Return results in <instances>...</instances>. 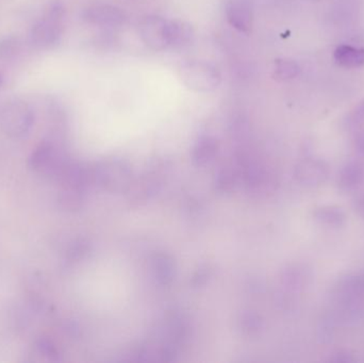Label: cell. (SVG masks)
Wrapping results in <instances>:
<instances>
[{
    "mask_svg": "<svg viewBox=\"0 0 364 363\" xmlns=\"http://www.w3.org/2000/svg\"><path fill=\"white\" fill-rule=\"evenodd\" d=\"M179 77L189 89L196 92L215 91L221 83V75L205 61H191L179 69Z\"/></svg>",
    "mask_w": 364,
    "mask_h": 363,
    "instance_id": "obj_1",
    "label": "cell"
},
{
    "mask_svg": "<svg viewBox=\"0 0 364 363\" xmlns=\"http://www.w3.org/2000/svg\"><path fill=\"white\" fill-rule=\"evenodd\" d=\"M34 114L32 107L22 100L8 102L0 112V126L6 135L22 137L32 129Z\"/></svg>",
    "mask_w": 364,
    "mask_h": 363,
    "instance_id": "obj_2",
    "label": "cell"
},
{
    "mask_svg": "<svg viewBox=\"0 0 364 363\" xmlns=\"http://www.w3.org/2000/svg\"><path fill=\"white\" fill-rule=\"evenodd\" d=\"M65 163L58 149L51 143L43 142L36 147L30 158V166L34 171L45 176H59Z\"/></svg>",
    "mask_w": 364,
    "mask_h": 363,
    "instance_id": "obj_3",
    "label": "cell"
},
{
    "mask_svg": "<svg viewBox=\"0 0 364 363\" xmlns=\"http://www.w3.org/2000/svg\"><path fill=\"white\" fill-rule=\"evenodd\" d=\"M60 10L53 9L48 18L34 25L30 32V41L36 48H51L59 44L62 30L59 24Z\"/></svg>",
    "mask_w": 364,
    "mask_h": 363,
    "instance_id": "obj_4",
    "label": "cell"
},
{
    "mask_svg": "<svg viewBox=\"0 0 364 363\" xmlns=\"http://www.w3.org/2000/svg\"><path fill=\"white\" fill-rule=\"evenodd\" d=\"M139 30L142 41L150 49L160 51L168 47V20L161 16L147 15L142 18Z\"/></svg>",
    "mask_w": 364,
    "mask_h": 363,
    "instance_id": "obj_5",
    "label": "cell"
},
{
    "mask_svg": "<svg viewBox=\"0 0 364 363\" xmlns=\"http://www.w3.org/2000/svg\"><path fill=\"white\" fill-rule=\"evenodd\" d=\"M82 20L102 28H119L126 22V14L119 8L111 5L90 6L83 10Z\"/></svg>",
    "mask_w": 364,
    "mask_h": 363,
    "instance_id": "obj_6",
    "label": "cell"
},
{
    "mask_svg": "<svg viewBox=\"0 0 364 363\" xmlns=\"http://www.w3.org/2000/svg\"><path fill=\"white\" fill-rule=\"evenodd\" d=\"M226 16L230 26L242 34H250L252 29V11L245 0H230L226 6Z\"/></svg>",
    "mask_w": 364,
    "mask_h": 363,
    "instance_id": "obj_7",
    "label": "cell"
},
{
    "mask_svg": "<svg viewBox=\"0 0 364 363\" xmlns=\"http://www.w3.org/2000/svg\"><path fill=\"white\" fill-rule=\"evenodd\" d=\"M328 165L321 160H307L297 169V177L302 184L308 186H318L328 178Z\"/></svg>",
    "mask_w": 364,
    "mask_h": 363,
    "instance_id": "obj_8",
    "label": "cell"
},
{
    "mask_svg": "<svg viewBox=\"0 0 364 363\" xmlns=\"http://www.w3.org/2000/svg\"><path fill=\"white\" fill-rule=\"evenodd\" d=\"M194 30L189 22L181 20L168 22V46L175 49L184 48L192 43Z\"/></svg>",
    "mask_w": 364,
    "mask_h": 363,
    "instance_id": "obj_9",
    "label": "cell"
},
{
    "mask_svg": "<svg viewBox=\"0 0 364 363\" xmlns=\"http://www.w3.org/2000/svg\"><path fill=\"white\" fill-rule=\"evenodd\" d=\"M345 296L364 297V270L340 279L332 290L331 299Z\"/></svg>",
    "mask_w": 364,
    "mask_h": 363,
    "instance_id": "obj_10",
    "label": "cell"
},
{
    "mask_svg": "<svg viewBox=\"0 0 364 363\" xmlns=\"http://www.w3.org/2000/svg\"><path fill=\"white\" fill-rule=\"evenodd\" d=\"M335 60L346 69H357L364 65V48L341 45L335 51Z\"/></svg>",
    "mask_w": 364,
    "mask_h": 363,
    "instance_id": "obj_11",
    "label": "cell"
},
{
    "mask_svg": "<svg viewBox=\"0 0 364 363\" xmlns=\"http://www.w3.org/2000/svg\"><path fill=\"white\" fill-rule=\"evenodd\" d=\"M364 180V169L358 162H349L341 170L338 184L343 190H353Z\"/></svg>",
    "mask_w": 364,
    "mask_h": 363,
    "instance_id": "obj_12",
    "label": "cell"
},
{
    "mask_svg": "<svg viewBox=\"0 0 364 363\" xmlns=\"http://www.w3.org/2000/svg\"><path fill=\"white\" fill-rule=\"evenodd\" d=\"M314 217L321 224L330 227H340L346 221V215L342 209L336 206H323L314 211Z\"/></svg>",
    "mask_w": 364,
    "mask_h": 363,
    "instance_id": "obj_13",
    "label": "cell"
},
{
    "mask_svg": "<svg viewBox=\"0 0 364 363\" xmlns=\"http://www.w3.org/2000/svg\"><path fill=\"white\" fill-rule=\"evenodd\" d=\"M299 65L292 59H277L273 65V76L279 81H289L297 77Z\"/></svg>",
    "mask_w": 364,
    "mask_h": 363,
    "instance_id": "obj_14",
    "label": "cell"
},
{
    "mask_svg": "<svg viewBox=\"0 0 364 363\" xmlns=\"http://www.w3.org/2000/svg\"><path fill=\"white\" fill-rule=\"evenodd\" d=\"M34 352H36V355H40L41 357H43V359L47 358L50 360L51 358H53L57 355V350L48 340L41 339L34 344Z\"/></svg>",
    "mask_w": 364,
    "mask_h": 363,
    "instance_id": "obj_15",
    "label": "cell"
},
{
    "mask_svg": "<svg viewBox=\"0 0 364 363\" xmlns=\"http://www.w3.org/2000/svg\"><path fill=\"white\" fill-rule=\"evenodd\" d=\"M364 123V100L355 107L347 118L349 127H355Z\"/></svg>",
    "mask_w": 364,
    "mask_h": 363,
    "instance_id": "obj_16",
    "label": "cell"
},
{
    "mask_svg": "<svg viewBox=\"0 0 364 363\" xmlns=\"http://www.w3.org/2000/svg\"><path fill=\"white\" fill-rule=\"evenodd\" d=\"M330 360L336 361V362H351V361H355L356 359L351 352L340 350V352H335L332 357H330Z\"/></svg>",
    "mask_w": 364,
    "mask_h": 363,
    "instance_id": "obj_17",
    "label": "cell"
},
{
    "mask_svg": "<svg viewBox=\"0 0 364 363\" xmlns=\"http://www.w3.org/2000/svg\"><path fill=\"white\" fill-rule=\"evenodd\" d=\"M15 42L11 40H6L0 44V55H10L15 48Z\"/></svg>",
    "mask_w": 364,
    "mask_h": 363,
    "instance_id": "obj_18",
    "label": "cell"
},
{
    "mask_svg": "<svg viewBox=\"0 0 364 363\" xmlns=\"http://www.w3.org/2000/svg\"><path fill=\"white\" fill-rule=\"evenodd\" d=\"M356 151L364 157V130L358 133L355 139Z\"/></svg>",
    "mask_w": 364,
    "mask_h": 363,
    "instance_id": "obj_19",
    "label": "cell"
},
{
    "mask_svg": "<svg viewBox=\"0 0 364 363\" xmlns=\"http://www.w3.org/2000/svg\"><path fill=\"white\" fill-rule=\"evenodd\" d=\"M355 210L357 211L358 214L364 217V194L355 200Z\"/></svg>",
    "mask_w": 364,
    "mask_h": 363,
    "instance_id": "obj_20",
    "label": "cell"
},
{
    "mask_svg": "<svg viewBox=\"0 0 364 363\" xmlns=\"http://www.w3.org/2000/svg\"><path fill=\"white\" fill-rule=\"evenodd\" d=\"M0 85H1V77H0Z\"/></svg>",
    "mask_w": 364,
    "mask_h": 363,
    "instance_id": "obj_21",
    "label": "cell"
}]
</instances>
